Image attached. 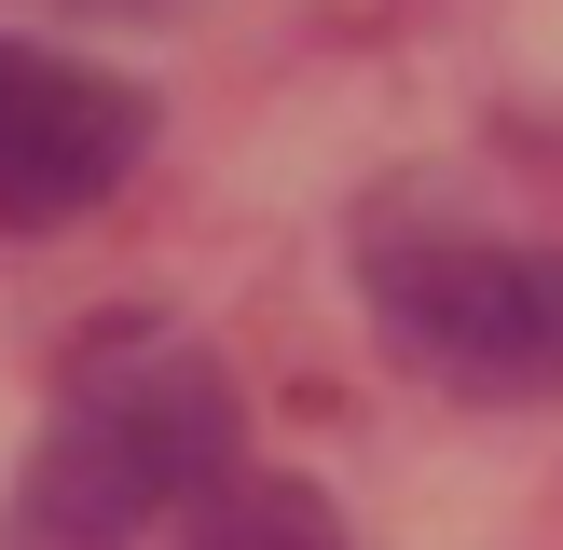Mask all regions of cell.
<instances>
[{
	"instance_id": "5b68a950",
	"label": "cell",
	"mask_w": 563,
	"mask_h": 550,
	"mask_svg": "<svg viewBox=\"0 0 563 550\" xmlns=\"http://www.w3.org/2000/svg\"><path fill=\"white\" fill-rule=\"evenodd\" d=\"M42 14H124V28H152V14H179V0H42Z\"/></svg>"
},
{
	"instance_id": "277c9868",
	"label": "cell",
	"mask_w": 563,
	"mask_h": 550,
	"mask_svg": "<svg viewBox=\"0 0 563 550\" xmlns=\"http://www.w3.org/2000/svg\"><path fill=\"white\" fill-rule=\"evenodd\" d=\"M165 550H344V509H330L317 482H289V468H247L220 509H192Z\"/></svg>"
},
{
	"instance_id": "6da1fadb",
	"label": "cell",
	"mask_w": 563,
	"mask_h": 550,
	"mask_svg": "<svg viewBox=\"0 0 563 550\" xmlns=\"http://www.w3.org/2000/svg\"><path fill=\"white\" fill-rule=\"evenodd\" d=\"M234 427H247V399L220 372V344H192L165 317L97 330L69 358V385H55L27 468H14L0 550H152V537H179L192 509H220L247 482Z\"/></svg>"
},
{
	"instance_id": "3957f363",
	"label": "cell",
	"mask_w": 563,
	"mask_h": 550,
	"mask_svg": "<svg viewBox=\"0 0 563 550\" xmlns=\"http://www.w3.org/2000/svg\"><path fill=\"white\" fill-rule=\"evenodd\" d=\"M152 152V97L82 55L0 28V234H55L97 193H124V165Z\"/></svg>"
},
{
	"instance_id": "7a4b0ae2",
	"label": "cell",
	"mask_w": 563,
	"mask_h": 550,
	"mask_svg": "<svg viewBox=\"0 0 563 550\" xmlns=\"http://www.w3.org/2000/svg\"><path fill=\"white\" fill-rule=\"evenodd\" d=\"M357 289L399 372L454 399H563V248L454 220L440 193H372Z\"/></svg>"
}]
</instances>
